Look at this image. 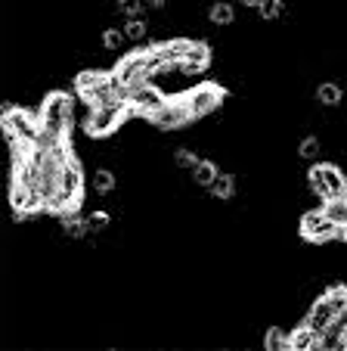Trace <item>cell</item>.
Here are the masks:
<instances>
[{
    "mask_svg": "<svg viewBox=\"0 0 347 351\" xmlns=\"http://www.w3.org/2000/svg\"><path fill=\"white\" fill-rule=\"evenodd\" d=\"M146 10V0H118V13H125L127 19H140Z\"/></svg>",
    "mask_w": 347,
    "mask_h": 351,
    "instance_id": "obj_24",
    "label": "cell"
},
{
    "mask_svg": "<svg viewBox=\"0 0 347 351\" xmlns=\"http://www.w3.org/2000/svg\"><path fill=\"white\" fill-rule=\"evenodd\" d=\"M190 119H192V112H190V106H186V99L180 97V99H168L149 121L155 128H162V131H174V128H183Z\"/></svg>",
    "mask_w": 347,
    "mask_h": 351,
    "instance_id": "obj_8",
    "label": "cell"
},
{
    "mask_svg": "<svg viewBox=\"0 0 347 351\" xmlns=\"http://www.w3.org/2000/svg\"><path fill=\"white\" fill-rule=\"evenodd\" d=\"M125 34H127V40H146V34H149V25H146V19L140 16V19H127V25H125Z\"/></svg>",
    "mask_w": 347,
    "mask_h": 351,
    "instance_id": "obj_21",
    "label": "cell"
},
{
    "mask_svg": "<svg viewBox=\"0 0 347 351\" xmlns=\"http://www.w3.org/2000/svg\"><path fill=\"white\" fill-rule=\"evenodd\" d=\"M168 0H146V7H155V10H162Z\"/></svg>",
    "mask_w": 347,
    "mask_h": 351,
    "instance_id": "obj_27",
    "label": "cell"
},
{
    "mask_svg": "<svg viewBox=\"0 0 347 351\" xmlns=\"http://www.w3.org/2000/svg\"><path fill=\"white\" fill-rule=\"evenodd\" d=\"M307 180H310V190H313L322 202H329V199H341L347 193L344 171H341L338 165H329V162H320V165L310 168Z\"/></svg>",
    "mask_w": 347,
    "mask_h": 351,
    "instance_id": "obj_1",
    "label": "cell"
},
{
    "mask_svg": "<svg viewBox=\"0 0 347 351\" xmlns=\"http://www.w3.org/2000/svg\"><path fill=\"white\" fill-rule=\"evenodd\" d=\"M214 178H217V165H214V162L198 159V165L192 168V180H196L198 186H205V190H208V186L214 184Z\"/></svg>",
    "mask_w": 347,
    "mask_h": 351,
    "instance_id": "obj_15",
    "label": "cell"
},
{
    "mask_svg": "<svg viewBox=\"0 0 347 351\" xmlns=\"http://www.w3.org/2000/svg\"><path fill=\"white\" fill-rule=\"evenodd\" d=\"M127 40L125 28H103V47L105 50H121Z\"/></svg>",
    "mask_w": 347,
    "mask_h": 351,
    "instance_id": "obj_20",
    "label": "cell"
},
{
    "mask_svg": "<svg viewBox=\"0 0 347 351\" xmlns=\"http://www.w3.org/2000/svg\"><path fill=\"white\" fill-rule=\"evenodd\" d=\"M264 345H267V351H282V348H288V332H282L279 326H270L267 336H264Z\"/></svg>",
    "mask_w": 347,
    "mask_h": 351,
    "instance_id": "obj_19",
    "label": "cell"
},
{
    "mask_svg": "<svg viewBox=\"0 0 347 351\" xmlns=\"http://www.w3.org/2000/svg\"><path fill=\"white\" fill-rule=\"evenodd\" d=\"M282 10H285V3H282V0H261V3H257V13H261L267 22L279 19Z\"/></svg>",
    "mask_w": 347,
    "mask_h": 351,
    "instance_id": "obj_23",
    "label": "cell"
},
{
    "mask_svg": "<svg viewBox=\"0 0 347 351\" xmlns=\"http://www.w3.org/2000/svg\"><path fill=\"white\" fill-rule=\"evenodd\" d=\"M75 119V103L68 93H50L40 106V128H50L56 134H68Z\"/></svg>",
    "mask_w": 347,
    "mask_h": 351,
    "instance_id": "obj_2",
    "label": "cell"
},
{
    "mask_svg": "<svg viewBox=\"0 0 347 351\" xmlns=\"http://www.w3.org/2000/svg\"><path fill=\"white\" fill-rule=\"evenodd\" d=\"M245 7H257V3H261V0H242Z\"/></svg>",
    "mask_w": 347,
    "mask_h": 351,
    "instance_id": "obj_28",
    "label": "cell"
},
{
    "mask_svg": "<svg viewBox=\"0 0 347 351\" xmlns=\"http://www.w3.org/2000/svg\"><path fill=\"white\" fill-rule=\"evenodd\" d=\"M93 186H97V193H112L115 190V174L109 168H97L93 171Z\"/></svg>",
    "mask_w": 347,
    "mask_h": 351,
    "instance_id": "obj_22",
    "label": "cell"
},
{
    "mask_svg": "<svg viewBox=\"0 0 347 351\" xmlns=\"http://www.w3.org/2000/svg\"><path fill=\"white\" fill-rule=\"evenodd\" d=\"M341 99H344V90H341L338 84H332V81H322L320 87H316V103L326 109H335L341 106Z\"/></svg>",
    "mask_w": 347,
    "mask_h": 351,
    "instance_id": "obj_12",
    "label": "cell"
},
{
    "mask_svg": "<svg viewBox=\"0 0 347 351\" xmlns=\"http://www.w3.org/2000/svg\"><path fill=\"white\" fill-rule=\"evenodd\" d=\"M208 190L214 193L217 199H233V193H236V178H233V174H227V171H217L214 184H211Z\"/></svg>",
    "mask_w": 347,
    "mask_h": 351,
    "instance_id": "obj_13",
    "label": "cell"
},
{
    "mask_svg": "<svg viewBox=\"0 0 347 351\" xmlns=\"http://www.w3.org/2000/svg\"><path fill=\"white\" fill-rule=\"evenodd\" d=\"M198 159H202V156L192 153V149H177V153H174V162H177V168H186L190 174H192V168L198 165Z\"/></svg>",
    "mask_w": 347,
    "mask_h": 351,
    "instance_id": "obj_25",
    "label": "cell"
},
{
    "mask_svg": "<svg viewBox=\"0 0 347 351\" xmlns=\"http://www.w3.org/2000/svg\"><path fill=\"white\" fill-rule=\"evenodd\" d=\"M322 153V143L320 137H304L301 146H298V156H301V162H316Z\"/></svg>",
    "mask_w": 347,
    "mask_h": 351,
    "instance_id": "obj_17",
    "label": "cell"
},
{
    "mask_svg": "<svg viewBox=\"0 0 347 351\" xmlns=\"http://www.w3.org/2000/svg\"><path fill=\"white\" fill-rule=\"evenodd\" d=\"M183 99H186V106H190L192 119H202V115H211L217 106H220L223 93L217 84H198V87H190Z\"/></svg>",
    "mask_w": 347,
    "mask_h": 351,
    "instance_id": "obj_5",
    "label": "cell"
},
{
    "mask_svg": "<svg viewBox=\"0 0 347 351\" xmlns=\"http://www.w3.org/2000/svg\"><path fill=\"white\" fill-rule=\"evenodd\" d=\"M326 298H329V305L335 308V314L344 317L347 314V289L344 286H332V289H326Z\"/></svg>",
    "mask_w": 347,
    "mask_h": 351,
    "instance_id": "obj_18",
    "label": "cell"
},
{
    "mask_svg": "<svg viewBox=\"0 0 347 351\" xmlns=\"http://www.w3.org/2000/svg\"><path fill=\"white\" fill-rule=\"evenodd\" d=\"M208 60H211V53H208V44H198V40H192L190 44V50H186V56H183V72L190 75H202L205 69H208Z\"/></svg>",
    "mask_w": 347,
    "mask_h": 351,
    "instance_id": "obj_10",
    "label": "cell"
},
{
    "mask_svg": "<svg viewBox=\"0 0 347 351\" xmlns=\"http://www.w3.org/2000/svg\"><path fill=\"white\" fill-rule=\"evenodd\" d=\"M87 227H90V233H103L105 227H109V215H105V212L87 215Z\"/></svg>",
    "mask_w": 347,
    "mask_h": 351,
    "instance_id": "obj_26",
    "label": "cell"
},
{
    "mask_svg": "<svg viewBox=\"0 0 347 351\" xmlns=\"http://www.w3.org/2000/svg\"><path fill=\"white\" fill-rule=\"evenodd\" d=\"M335 320H341L338 314H335V308L329 305V298L326 295H320L313 302V305H310V311H307V317H304V324L310 326V330L316 332V336H322V332L329 330V326L335 324Z\"/></svg>",
    "mask_w": 347,
    "mask_h": 351,
    "instance_id": "obj_9",
    "label": "cell"
},
{
    "mask_svg": "<svg viewBox=\"0 0 347 351\" xmlns=\"http://www.w3.org/2000/svg\"><path fill=\"white\" fill-rule=\"evenodd\" d=\"M316 332L310 330L307 324H301V326H295V330L288 332V348L292 351H310V348H316Z\"/></svg>",
    "mask_w": 347,
    "mask_h": 351,
    "instance_id": "obj_11",
    "label": "cell"
},
{
    "mask_svg": "<svg viewBox=\"0 0 347 351\" xmlns=\"http://www.w3.org/2000/svg\"><path fill=\"white\" fill-rule=\"evenodd\" d=\"M127 115V103L125 99H118V103H109V106H90V112H87V131L93 134V137H103V134H112L115 128L125 121Z\"/></svg>",
    "mask_w": 347,
    "mask_h": 351,
    "instance_id": "obj_4",
    "label": "cell"
},
{
    "mask_svg": "<svg viewBox=\"0 0 347 351\" xmlns=\"http://www.w3.org/2000/svg\"><path fill=\"white\" fill-rule=\"evenodd\" d=\"M301 233L307 239H313V243H329V239H335V237H344V227L332 224L322 212H307L301 218Z\"/></svg>",
    "mask_w": 347,
    "mask_h": 351,
    "instance_id": "obj_6",
    "label": "cell"
},
{
    "mask_svg": "<svg viewBox=\"0 0 347 351\" xmlns=\"http://www.w3.org/2000/svg\"><path fill=\"white\" fill-rule=\"evenodd\" d=\"M322 215H326L332 224L347 227V202H344V196H341V199H329L326 206H322Z\"/></svg>",
    "mask_w": 347,
    "mask_h": 351,
    "instance_id": "obj_14",
    "label": "cell"
},
{
    "mask_svg": "<svg viewBox=\"0 0 347 351\" xmlns=\"http://www.w3.org/2000/svg\"><path fill=\"white\" fill-rule=\"evenodd\" d=\"M344 348H347V326H344Z\"/></svg>",
    "mask_w": 347,
    "mask_h": 351,
    "instance_id": "obj_29",
    "label": "cell"
},
{
    "mask_svg": "<svg viewBox=\"0 0 347 351\" xmlns=\"http://www.w3.org/2000/svg\"><path fill=\"white\" fill-rule=\"evenodd\" d=\"M233 19H236V13H233V7H229L227 0H217V3H211V22L220 28L233 25Z\"/></svg>",
    "mask_w": 347,
    "mask_h": 351,
    "instance_id": "obj_16",
    "label": "cell"
},
{
    "mask_svg": "<svg viewBox=\"0 0 347 351\" xmlns=\"http://www.w3.org/2000/svg\"><path fill=\"white\" fill-rule=\"evenodd\" d=\"M168 93L162 90V87H155V84H146V87H140V90H133L131 93V112L133 115H146V119H152V115L158 112V109L168 103Z\"/></svg>",
    "mask_w": 347,
    "mask_h": 351,
    "instance_id": "obj_7",
    "label": "cell"
},
{
    "mask_svg": "<svg viewBox=\"0 0 347 351\" xmlns=\"http://www.w3.org/2000/svg\"><path fill=\"white\" fill-rule=\"evenodd\" d=\"M38 134H40V119H34L31 112H25V109H7L3 112V137H7V143L22 140V143L34 146Z\"/></svg>",
    "mask_w": 347,
    "mask_h": 351,
    "instance_id": "obj_3",
    "label": "cell"
}]
</instances>
